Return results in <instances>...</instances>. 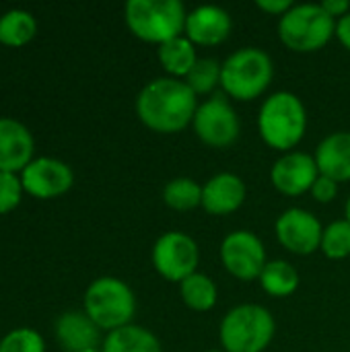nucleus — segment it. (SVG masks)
<instances>
[{"mask_svg": "<svg viewBox=\"0 0 350 352\" xmlns=\"http://www.w3.org/2000/svg\"><path fill=\"white\" fill-rule=\"evenodd\" d=\"M194 130L202 142L225 148L239 136V120L229 101L223 95H217L196 109Z\"/></svg>", "mask_w": 350, "mask_h": 352, "instance_id": "9", "label": "nucleus"}, {"mask_svg": "<svg viewBox=\"0 0 350 352\" xmlns=\"http://www.w3.org/2000/svg\"><path fill=\"white\" fill-rule=\"evenodd\" d=\"M274 336V320L260 305H239L221 324L225 352H262Z\"/></svg>", "mask_w": 350, "mask_h": 352, "instance_id": "6", "label": "nucleus"}, {"mask_svg": "<svg viewBox=\"0 0 350 352\" xmlns=\"http://www.w3.org/2000/svg\"><path fill=\"white\" fill-rule=\"evenodd\" d=\"M0 352H45V344L37 330L17 328L0 340Z\"/></svg>", "mask_w": 350, "mask_h": 352, "instance_id": "27", "label": "nucleus"}, {"mask_svg": "<svg viewBox=\"0 0 350 352\" xmlns=\"http://www.w3.org/2000/svg\"><path fill=\"white\" fill-rule=\"evenodd\" d=\"M186 8L179 0H130L126 23L130 31L151 43H167L186 29Z\"/></svg>", "mask_w": 350, "mask_h": 352, "instance_id": "2", "label": "nucleus"}, {"mask_svg": "<svg viewBox=\"0 0 350 352\" xmlns=\"http://www.w3.org/2000/svg\"><path fill=\"white\" fill-rule=\"evenodd\" d=\"M182 299L188 307L196 311H208L217 303V287L206 274L194 272L186 280H182Z\"/></svg>", "mask_w": 350, "mask_h": 352, "instance_id": "23", "label": "nucleus"}, {"mask_svg": "<svg viewBox=\"0 0 350 352\" xmlns=\"http://www.w3.org/2000/svg\"><path fill=\"white\" fill-rule=\"evenodd\" d=\"M260 283L266 293L272 297H287L293 295L299 287V274L289 262H270L260 274Z\"/></svg>", "mask_w": 350, "mask_h": 352, "instance_id": "22", "label": "nucleus"}, {"mask_svg": "<svg viewBox=\"0 0 350 352\" xmlns=\"http://www.w3.org/2000/svg\"><path fill=\"white\" fill-rule=\"evenodd\" d=\"M347 221L350 223V198H349V202H347Z\"/></svg>", "mask_w": 350, "mask_h": 352, "instance_id": "33", "label": "nucleus"}, {"mask_svg": "<svg viewBox=\"0 0 350 352\" xmlns=\"http://www.w3.org/2000/svg\"><path fill=\"white\" fill-rule=\"evenodd\" d=\"M159 60H161L163 68L175 76H184V74L188 76L190 70L194 68V64L198 62L194 43L182 35L159 45Z\"/></svg>", "mask_w": 350, "mask_h": 352, "instance_id": "21", "label": "nucleus"}, {"mask_svg": "<svg viewBox=\"0 0 350 352\" xmlns=\"http://www.w3.org/2000/svg\"><path fill=\"white\" fill-rule=\"evenodd\" d=\"M221 64L212 58H202L194 64L190 74L186 76V85L198 95V93H210L217 82H221Z\"/></svg>", "mask_w": 350, "mask_h": 352, "instance_id": "25", "label": "nucleus"}, {"mask_svg": "<svg viewBox=\"0 0 350 352\" xmlns=\"http://www.w3.org/2000/svg\"><path fill=\"white\" fill-rule=\"evenodd\" d=\"M349 0H326L322 2V8L334 19V16H344L347 10H349Z\"/></svg>", "mask_w": 350, "mask_h": 352, "instance_id": "31", "label": "nucleus"}, {"mask_svg": "<svg viewBox=\"0 0 350 352\" xmlns=\"http://www.w3.org/2000/svg\"><path fill=\"white\" fill-rule=\"evenodd\" d=\"M276 235L283 248L293 254L307 256L322 245L324 231L314 214L301 208H291L276 221Z\"/></svg>", "mask_w": 350, "mask_h": 352, "instance_id": "12", "label": "nucleus"}, {"mask_svg": "<svg viewBox=\"0 0 350 352\" xmlns=\"http://www.w3.org/2000/svg\"><path fill=\"white\" fill-rule=\"evenodd\" d=\"M258 6L270 14H287L293 8L291 0H258Z\"/></svg>", "mask_w": 350, "mask_h": 352, "instance_id": "30", "label": "nucleus"}, {"mask_svg": "<svg viewBox=\"0 0 350 352\" xmlns=\"http://www.w3.org/2000/svg\"><path fill=\"white\" fill-rule=\"evenodd\" d=\"M198 260L200 252L196 241L177 231L165 233L153 248V264L167 280H186L196 272Z\"/></svg>", "mask_w": 350, "mask_h": 352, "instance_id": "8", "label": "nucleus"}, {"mask_svg": "<svg viewBox=\"0 0 350 352\" xmlns=\"http://www.w3.org/2000/svg\"><path fill=\"white\" fill-rule=\"evenodd\" d=\"M320 169L314 157L305 153H291L276 161L272 167V184L287 196H299L314 188Z\"/></svg>", "mask_w": 350, "mask_h": 352, "instance_id": "13", "label": "nucleus"}, {"mask_svg": "<svg viewBox=\"0 0 350 352\" xmlns=\"http://www.w3.org/2000/svg\"><path fill=\"white\" fill-rule=\"evenodd\" d=\"M80 352H101V351H97V349H91V351H80Z\"/></svg>", "mask_w": 350, "mask_h": 352, "instance_id": "34", "label": "nucleus"}, {"mask_svg": "<svg viewBox=\"0 0 350 352\" xmlns=\"http://www.w3.org/2000/svg\"><path fill=\"white\" fill-rule=\"evenodd\" d=\"M225 268L239 280L260 278L266 268V252L262 241L250 231H237L225 237L221 245Z\"/></svg>", "mask_w": 350, "mask_h": 352, "instance_id": "10", "label": "nucleus"}, {"mask_svg": "<svg viewBox=\"0 0 350 352\" xmlns=\"http://www.w3.org/2000/svg\"><path fill=\"white\" fill-rule=\"evenodd\" d=\"M136 309L130 287L113 276L97 278L85 293V314L101 330H118L128 326Z\"/></svg>", "mask_w": 350, "mask_h": 352, "instance_id": "5", "label": "nucleus"}, {"mask_svg": "<svg viewBox=\"0 0 350 352\" xmlns=\"http://www.w3.org/2000/svg\"><path fill=\"white\" fill-rule=\"evenodd\" d=\"M272 80V62L258 47H243L227 58L221 68L223 89L239 101L260 97Z\"/></svg>", "mask_w": 350, "mask_h": 352, "instance_id": "4", "label": "nucleus"}, {"mask_svg": "<svg viewBox=\"0 0 350 352\" xmlns=\"http://www.w3.org/2000/svg\"><path fill=\"white\" fill-rule=\"evenodd\" d=\"M336 31L334 19L322 4H299L283 14L278 35L283 43L295 52H316L324 47Z\"/></svg>", "mask_w": 350, "mask_h": 352, "instance_id": "7", "label": "nucleus"}, {"mask_svg": "<svg viewBox=\"0 0 350 352\" xmlns=\"http://www.w3.org/2000/svg\"><path fill=\"white\" fill-rule=\"evenodd\" d=\"M101 352H163L159 340L140 326H124L107 334Z\"/></svg>", "mask_w": 350, "mask_h": 352, "instance_id": "19", "label": "nucleus"}, {"mask_svg": "<svg viewBox=\"0 0 350 352\" xmlns=\"http://www.w3.org/2000/svg\"><path fill=\"white\" fill-rule=\"evenodd\" d=\"M316 163L320 175L330 177L332 182L350 179V132H336L322 140L318 146Z\"/></svg>", "mask_w": 350, "mask_h": 352, "instance_id": "18", "label": "nucleus"}, {"mask_svg": "<svg viewBox=\"0 0 350 352\" xmlns=\"http://www.w3.org/2000/svg\"><path fill=\"white\" fill-rule=\"evenodd\" d=\"M186 33L192 43L217 45L231 33V16L221 6H200L186 19Z\"/></svg>", "mask_w": 350, "mask_h": 352, "instance_id": "15", "label": "nucleus"}, {"mask_svg": "<svg viewBox=\"0 0 350 352\" xmlns=\"http://www.w3.org/2000/svg\"><path fill=\"white\" fill-rule=\"evenodd\" d=\"M23 184L14 173L0 171V214L14 210L23 196Z\"/></svg>", "mask_w": 350, "mask_h": 352, "instance_id": "28", "label": "nucleus"}, {"mask_svg": "<svg viewBox=\"0 0 350 352\" xmlns=\"http://www.w3.org/2000/svg\"><path fill=\"white\" fill-rule=\"evenodd\" d=\"M196 109V93L177 78H157L136 99V111L142 124L161 134L184 130L194 122Z\"/></svg>", "mask_w": 350, "mask_h": 352, "instance_id": "1", "label": "nucleus"}, {"mask_svg": "<svg viewBox=\"0 0 350 352\" xmlns=\"http://www.w3.org/2000/svg\"><path fill=\"white\" fill-rule=\"evenodd\" d=\"M336 35H338V39L342 41V45L350 50V12L349 14H344V16L338 21V25H336Z\"/></svg>", "mask_w": 350, "mask_h": 352, "instance_id": "32", "label": "nucleus"}, {"mask_svg": "<svg viewBox=\"0 0 350 352\" xmlns=\"http://www.w3.org/2000/svg\"><path fill=\"white\" fill-rule=\"evenodd\" d=\"M215 352H219V351H215Z\"/></svg>", "mask_w": 350, "mask_h": 352, "instance_id": "35", "label": "nucleus"}, {"mask_svg": "<svg viewBox=\"0 0 350 352\" xmlns=\"http://www.w3.org/2000/svg\"><path fill=\"white\" fill-rule=\"evenodd\" d=\"M33 136L25 124L0 118V171H23L33 161Z\"/></svg>", "mask_w": 350, "mask_h": 352, "instance_id": "14", "label": "nucleus"}, {"mask_svg": "<svg viewBox=\"0 0 350 352\" xmlns=\"http://www.w3.org/2000/svg\"><path fill=\"white\" fill-rule=\"evenodd\" d=\"M245 186L233 173H219L202 188V206L210 214H229L243 204Z\"/></svg>", "mask_w": 350, "mask_h": 352, "instance_id": "16", "label": "nucleus"}, {"mask_svg": "<svg viewBox=\"0 0 350 352\" xmlns=\"http://www.w3.org/2000/svg\"><path fill=\"white\" fill-rule=\"evenodd\" d=\"M56 338L68 352L91 351L99 342V328L87 314L68 311L56 322Z\"/></svg>", "mask_w": 350, "mask_h": 352, "instance_id": "17", "label": "nucleus"}, {"mask_svg": "<svg viewBox=\"0 0 350 352\" xmlns=\"http://www.w3.org/2000/svg\"><path fill=\"white\" fill-rule=\"evenodd\" d=\"M258 126L262 138L272 148H293L305 134V107L293 93H276L262 105Z\"/></svg>", "mask_w": 350, "mask_h": 352, "instance_id": "3", "label": "nucleus"}, {"mask_svg": "<svg viewBox=\"0 0 350 352\" xmlns=\"http://www.w3.org/2000/svg\"><path fill=\"white\" fill-rule=\"evenodd\" d=\"M163 198L167 206L175 210H192L198 204H202V188L188 177H179L167 184Z\"/></svg>", "mask_w": 350, "mask_h": 352, "instance_id": "24", "label": "nucleus"}, {"mask_svg": "<svg viewBox=\"0 0 350 352\" xmlns=\"http://www.w3.org/2000/svg\"><path fill=\"white\" fill-rule=\"evenodd\" d=\"M336 192H338L336 182H332L330 177H324V175H320V177L316 179L314 188H311L314 198L320 200V202H330V200H334Z\"/></svg>", "mask_w": 350, "mask_h": 352, "instance_id": "29", "label": "nucleus"}, {"mask_svg": "<svg viewBox=\"0 0 350 352\" xmlns=\"http://www.w3.org/2000/svg\"><path fill=\"white\" fill-rule=\"evenodd\" d=\"M72 182H74L72 169L64 161L52 157L33 159L21 171L23 190L33 198H41V200H50L66 194L72 188Z\"/></svg>", "mask_w": 350, "mask_h": 352, "instance_id": "11", "label": "nucleus"}, {"mask_svg": "<svg viewBox=\"0 0 350 352\" xmlns=\"http://www.w3.org/2000/svg\"><path fill=\"white\" fill-rule=\"evenodd\" d=\"M37 33V23L31 12L14 8L0 16V43L8 47H21L29 43Z\"/></svg>", "mask_w": 350, "mask_h": 352, "instance_id": "20", "label": "nucleus"}, {"mask_svg": "<svg viewBox=\"0 0 350 352\" xmlns=\"http://www.w3.org/2000/svg\"><path fill=\"white\" fill-rule=\"evenodd\" d=\"M324 254L332 260H342L350 254V223L349 221H336L332 223L324 235L322 245Z\"/></svg>", "mask_w": 350, "mask_h": 352, "instance_id": "26", "label": "nucleus"}]
</instances>
